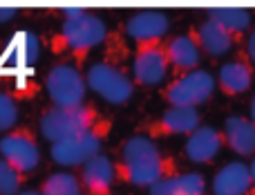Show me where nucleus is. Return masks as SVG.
Returning <instances> with one entry per match:
<instances>
[{"instance_id":"f257e3e1","label":"nucleus","mask_w":255,"mask_h":195,"mask_svg":"<svg viewBox=\"0 0 255 195\" xmlns=\"http://www.w3.org/2000/svg\"><path fill=\"white\" fill-rule=\"evenodd\" d=\"M117 180L130 187H145L179 173V164L175 157L166 155L157 142L145 135H132L121 144L119 162L115 164Z\"/></svg>"},{"instance_id":"f03ea898","label":"nucleus","mask_w":255,"mask_h":195,"mask_svg":"<svg viewBox=\"0 0 255 195\" xmlns=\"http://www.w3.org/2000/svg\"><path fill=\"white\" fill-rule=\"evenodd\" d=\"M108 25L97 13L83 11V9H67L63 11V25L58 34V43L65 52H70L74 58H83L106 43Z\"/></svg>"},{"instance_id":"7ed1b4c3","label":"nucleus","mask_w":255,"mask_h":195,"mask_svg":"<svg viewBox=\"0 0 255 195\" xmlns=\"http://www.w3.org/2000/svg\"><path fill=\"white\" fill-rule=\"evenodd\" d=\"M106 119L103 112H99L94 106H76V108H49L40 117V135L47 142H61V139L74 137L79 133L99 126Z\"/></svg>"},{"instance_id":"20e7f679","label":"nucleus","mask_w":255,"mask_h":195,"mask_svg":"<svg viewBox=\"0 0 255 195\" xmlns=\"http://www.w3.org/2000/svg\"><path fill=\"white\" fill-rule=\"evenodd\" d=\"M108 133H110V121L103 119L99 126L85 130V133L61 139V142H54L52 151H49V157H52L58 166H65V169L83 166L85 162H90L92 157L101 155L103 146H106Z\"/></svg>"},{"instance_id":"39448f33","label":"nucleus","mask_w":255,"mask_h":195,"mask_svg":"<svg viewBox=\"0 0 255 195\" xmlns=\"http://www.w3.org/2000/svg\"><path fill=\"white\" fill-rule=\"evenodd\" d=\"M213 92H215V76L208 70L197 67L186 74H177L163 88L161 97L172 108H197L211 101Z\"/></svg>"},{"instance_id":"423d86ee","label":"nucleus","mask_w":255,"mask_h":195,"mask_svg":"<svg viewBox=\"0 0 255 195\" xmlns=\"http://www.w3.org/2000/svg\"><path fill=\"white\" fill-rule=\"evenodd\" d=\"M85 85L112 106H124L134 94V83L117 63L97 61L85 72Z\"/></svg>"},{"instance_id":"0eeeda50","label":"nucleus","mask_w":255,"mask_h":195,"mask_svg":"<svg viewBox=\"0 0 255 195\" xmlns=\"http://www.w3.org/2000/svg\"><path fill=\"white\" fill-rule=\"evenodd\" d=\"M45 88L54 108H76L85 103V76L74 63H56L47 72Z\"/></svg>"},{"instance_id":"6e6552de","label":"nucleus","mask_w":255,"mask_h":195,"mask_svg":"<svg viewBox=\"0 0 255 195\" xmlns=\"http://www.w3.org/2000/svg\"><path fill=\"white\" fill-rule=\"evenodd\" d=\"M0 155L20 175H29L31 171H36L40 162L38 142H36L34 133L29 128H18L4 135L0 139Z\"/></svg>"},{"instance_id":"1a4fd4ad","label":"nucleus","mask_w":255,"mask_h":195,"mask_svg":"<svg viewBox=\"0 0 255 195\" xmlns=\"http://www.w3.org/2000/svg\"><path fill=\"white\" fill-rule=\"evenodd\" d=\"M168 72H170V67H168L163 40L134 47V61H132V83L134 85H141V88L161 85Z\"/></svg>"},{"instance_id":"9d476101","label":"nucleus","mask_w":255,"mask_h":195,"mask_svg":"<svg viewBox=\"0 0 255 195\" xmlns=\"http://www.w3.org/2000/svg\"><path fill=\"white\" fill-rule=\"evenodd\" d=\"M202 126V115L197 108H172L168 106L161 115L154 121L145 124L141 128V135L150 139H159V137H179L186 135L188 137L193 130H197Z\"/></svg>"},{"instance_id":"9b49d317","label":"nucleus","mask_w":255,"mask_h":195,"mask_svg":"<svg viewBox=\"0 0 255 195\" xmlns=\"http://www.w3.org/2000/svg\"><path fill=\"white\" fill-rule=\"evenodd\" d=\"M170 29V18L163 11H139L124 22V31L134 45L161 43Z\"/></svg>"},{"instance_id":"f8f14e48","label":"nucleus","mask_w":255,"mask_h":195,"mask_svg":"<svg viewBox=\"0 0 255 195\" xmlns=\"http://www.w3.org/2000/svg\"><path fill=\"white\" fill-rule=\"evenodd\" d=\"M79 182L83 193L88 195H112V189L117 184V169L112 157L101 153L90 162H85L81 166Z\"/></svg>"},{"instance_id":"ddd939ff","label":"nucleus","mask_w":255,"mask_h":195,"mask_svg":"<svg viewBox=\"0 0 255 195\" xmlns=\"http://www.w3.org/2000/svg\"><path fill=\"white\" fill-rule=\"evenodd\" d=\"M224 148V135L213 126H199L188 135L184 144V155L193 164H211Z\"/></svg>"},{"instance_id":"4468645a","label":"nucleus","mask_w":255,"mask_h":195,"mask_svg":"<svg viewBox=\"0 0 255 195\" xmlns=\"http://www.w3.org/2000/svg\"><path fill=\"white\" fill-rule=\"evenodd\" d=\"M163 49H166V58H168V67L177 74H186L199 67L202 63V49L195 43L193 34H179L172 38L163 40Z\"/></svg>"},{"instance_id":"2eb2a0df","label":"nucleus","mask_w":255,"mask_h":195,"mask_svg":"<svg viewBox=\"0 0 255 195\" xmlns=\"http://www.w3.org/2000/svg\"><path fill=\"white\" fill-rule=\"evenodd\" d=\"M213 195H255V184L249 175V166L242 162H229L215 173L211 182Z\"/></svg>"},{"instance_id":"dca6fc26","label":"nucleus","mask_w":255,"mask_h":195,"mask_svg":"<svg viewBox=\"0 0 255 195\" xmlns=\"http://www.w3.org/2000/svg\"><path fill=\"white\" fill-rule=\"evenodd\" d=\"M190 34H193L195 43L199 45L202 54H206V56H211V58H220V56H224V54H229L231 49H233V45L238 43L229 31L222 29L211 18H204L202 22H197V27H195Z\"/></svg>"},{"instance_id":"f3484780","label":"nucleus","mask_w":255,"mask_h":195,"mask_svg":"<svg viewBox=\"0 0 255 195\" xmlns=\"http://www.w3.org/2000/svg\"><path fill=\"white\" fill-rule=\"evenodd\" d=\"M224 146L240 157H255V124L249 117L233 115L224 121Z\"/></svg>"},{"instance_id":"a211bd4d","label":"nucleus","mask_w":255,"mask_h":195,"mask_svg":"<svg viewBox=\"0 0 255 195\" xmlns=\"http://www.w3.org/2000/svg\"><path fill=\"white\" fill-rule=\"evenodd\" d=\"M253 67L244 61L242 56L233 58V61L224 63L220 67V74L215 79V85H220V90L226 97H240V94L249 92L253 85Z\"/></svg>"},{"instance_id":"6ab92c4d","label":"nucleus","mask_w":255,"mask_h":195,"mask_svg":"<svg viewBox=\"0 0 255 195\" xmlns=\"http://www.w3.org/2000/svg\"><path fill=\"white\" fill-rule=\"evenodd\" d=\"M148 195H206V180L199 173H177L152 184Z\"/></svg>"},{"instance_id":"aec40b11","label":"nucleus","mask_w":255,"mask_h":195,"mask_svg":"<svg viewBox=\"0 0 255 195\" xmlns=\"http://www.w3.org/2000/svg\"><path fill=\"white\" fill-rule=\"evenodd\" d=\"M206 18H211L213 22L226 29L235 40L244 38L249 34V29L253 27V13L249 9H211L206 13Z\"/></svg>"},{"instance_id":"412c9836","label":"nucleus","mask_w":255,"mask_h":195,"mask_svg":"<svg viewBox=\"0 0 255 195\" xmlns=\"http://www.w3.org/2000/svg\"><path fill=\"white\" fill-rule=\"evenodd\" d=\"M40 195H85L81 189L79 175L74 173H52L40 187Z\"/></svg>"},{"instance_id":"4be33fe9","label":"nucleus","mask_w":255,"mask_h":195,"mask_svg":"<svg viewBox=\"0 0 255 195\" xmlns=\"http://www.w3.org/2000/svg\"><path fill=\"white\" fill-rule=\"evenodd\" d=\"M18 49H20V63L22 65H34L38 61L40 54V40L34 31H22V34L16 36Z\"/></svg>"},{"instance_id":"5701e85b","label":"nucleus","mask_w":255,"mask_h":195,"mask_svg":"<svg viewBox=\"0 0 255 195\" xmlns=\"http://www.w3.org/2000/svg\"><path fill=\"white\" fill-rule=\"evenodd\" d=\"M22 182H25V175H20L4 160H0V195H18Z\"/></svg>"},{"instance_id":"b1692460","label":"nucleus","mask_w":255,"mask_h":195,"mask_svg":"<svg viewBox=\"0 0 255 195\" xmlns=\"http://www.w3.org/2000/svg\"><path fill=\"white\" fill-rule=\"evenodd\" d=\"M18 121V106L13 101V97H9L7 92H0V133L11 130Z\"/></svg>"},{"instance_id":"393cba45","label":"nucleus","mask_w":255,"mask_h":195,"mask_svg":"<svg viewBox=\"0 0 255 195\" xmlns=\"http://www.w3.org/2000/svg\"><path fill=\"white\" fill-rule=\"evenodd\" d=\"M240 56L255 70V25L249 29V34L244 36V45H242V54H240Z\"/></svg>"},{"instance_id":"a878e982","label":"nucleus","mask_w":255,"mask_h":195,"mask_svg":"<svg viewBox=\"0 0 255 195\" xmlns=\"http://www.w3.org/2000/svg\"><path fill=\"white\" fill-rule=\"evenodd\" d=\"M16 16V9H0V22H7Z\"/></svg>"},{"instance_id":"bb28decb","label":"nucleus","mask_w":255,"mask_h":195,"mask_svg":"<svg viewBox=\"0 0 255 195\" xmlns=\"http://www.w3.org/2000/svg\"><path fill=\"white\" fill-rule=\"evenodd\" d=\"M249 119L255 124V94H253V99H251V103H249Z\"/></svg>"},{"instance_id":"cd10ccee","label":"nucleus","mask_w":255,"mask_h":195,"mask_svg":"<svg viewBox=\"0 0 255 195\" xmlns=\"http://www.w3.org/2000/svg\"><path fill=\"white\" fill-rule=\"evenodd\" d=\"M249 166V175H251V180H253V184H255V157L251 160V164H247Z\"/></svg>"},{"instance_id":"c85d7f7f","label":"nucleus","mask_w":255,"mask_h":195,"mask_svg":"<svg viewBox=\"0 0 255 195\" xmlns=\"http://www.w3.org/2000/svg\"><path fill=\"white\" fill-rule=\"evenodd\" d=\"M18 195H40V191H20Z\"/></svg>"}]
</instances>
